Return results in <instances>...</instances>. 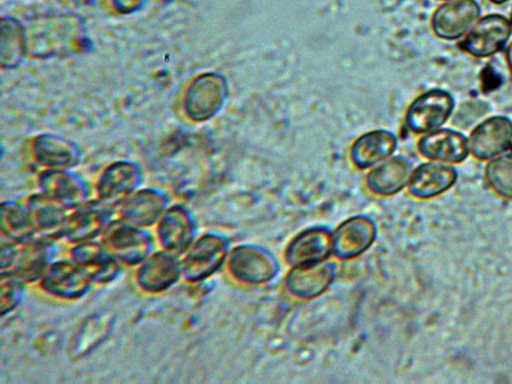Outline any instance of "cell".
<instances>
[{"label":"cell","instance_id":"obj_13","mask_svg":"<svg viewBox=\"0 0 512 384\" xmlns=\"http://www.w3.org/2000/svg\"><path fill=\"white\" fill-rule=\"evenodd\" d=\"M39 190L66 210H75L88 202L85 181L68 169H48L38 178Z\"/></svg>","mask_w":512,"mask_h":384},{"label":"cell","instance_id":"obj_15","mask_svg":"<svg viewBox=\"0 0 512 384\" xmlns=\"http://www.w3.org/2000/svg\"><path fill=\"white\" fill-rule=\"evenodd\" d=\"M112 215L111 205L88 201L68 215L63 238L72 244L94 240L112 222Z\"/></svg>","mask_w":512,"mask_h":384},{"label":"cell","instance_id":"obj_35","mask_svg":"<svg viewBox=\"0 0 512 384\" xmlns=\"http://www.w3.org/2000/svg\"><path fill=\"white\" fill-rule=\"evenodd\" d=\"M488 1L495 5H500V4L506 3L509 0H488Z\"/></svg>","mask_w":512,"mask_h":384},{"label":"cell","instance_id":"obj_38","mask_svg":"<svg viewBox=\"0 0 512 384\" xmlns=\"http://www.w3.org/2000/svg\"><path fill=\"white\" fill-rule=\"evenodd\" d=\"M510 148H511V152H512V145H511V147H510Z\"/></svg>","mask_w":512,"mask_h":384},{"label":"cell","instance_id":"obj_36","mask_svg":"<svg viewBox=\"0 0 512 384\" xmlns=\"http://www.w3.org/2000/svg\"><path fill=\"white\" fill-rule=\"evenodd\" d=\"M510 23H511V26H512V11H511V16H510Z\"/></svg>","mask_w":512,"mask_h":384},{"label":"cell","instance_id":"obj_12","mask_svg":"<svg viewBox=\"0 0 512 384\" xmlns=\"http://www.w3.org/2000/svg\"><path fill=\"white\" fill-rule=\"evenodd\" d=\"M182 278L181 259L162 249L152 252L137 268L136 283L147 293H160Z\"/></svg>","mask_w":512,"mask_h":384},{"label":"cell","instance_id":"obj_22","mask_svg":"<svg viewBox=\"0 0 512 384\" xmlns=\"http://www.w3.org/2000/svg\"><path fill=\"white\" fill-rule=\"evenodd\" d=\"M11 272L25 283L39 281L48 266L54 261L57 247L51 239L34 237L21 244Z\"/></svg>","mask_w":512,"mask_h":384},{"label":"cell","instance_id":"obj_28","mask_svg":"<svg viewBox=\"0 0 512 384\" xmlns=\"http://www.w3.org/2000/svg\"><path fill=\"white\" fill-rule=\"evenodd\" d=\"M0 227L3 237L19 245L33 239L36 234L27 208L13 200L1 203Z\"/></svg>","mask_w":512,"mask_h":384},{"label":"cell","instance_id":"obj_16","mask_svg":"<svg viewBox=\"0 0 512 384\" xmlns=\"http://www.w3.org/2000/svg\"><path fill=\"white\" fill-rule=\"evenodd\" d=\"M337 267L334 262L294 266L285 277L288 293L298 299L309 300L320 296L333 283Z\"/></svg>","mask_w":512,"mask_h":384},{"label":"cell","instance_id":"obj_29","mask_svg":"<svg viewBox=\"0 0 512 384\" xmlns=\"http://www.w3.org/2000/svg\"><path fill=\"white\" fill-rule=\"evenodd\" d=\"M24 27L16 19H1V63L5 67H14L22 60L26 50Z\"/></svg>","mask_w":512,"mask_h":384},{"label":"cell","instance_id":"obj_17","mask_svg":"<svg viewBox=\"0 0 512 384\" xmlns=\"http://www.w3.org/2000/svg\"><path fill=\"white\" fill-rule=\"evenodd\" d=\"M70 259L77 264L93 283L107 284L121 273L120 262L95 240L74 244Z\"/></svg>","mask_w":512,"mask_h":384},{"label":"cell","instance_id":"obj_1","mask_svg":"<svg viewBox=\"0 0 512 384\" xmlns=\"http://www.w3.org/2000/svg\"><path fill=\"white\" fill-rule=\"evenodd\" d=\"M229 246V239L220 232H205L197 237L183 253L182 278L194 283L213 275L227 260Z\"/></svg>","mask_w":512,"mask_h":384},{"label":"cell","instance_id":"obj_7","mask_svg":"<svg viewBox=\"0 0 512 384\" xmlns=\"http://www.w3.org/2000/svg\"><path fill=\"white\" fill-rule=\"evenodd\" d=\"M480 16L481 6L476 0H449L433 11L430 26L439 39L457 40L468 33Z\"/></svg>","mask_w":512,"mask_h":384},{"label":"cell","instance_id":"obj_31","mask_svg":"<svg viewBox=\"0 0 512 384\" xmlns=\"http://www.w3.org/2000/svg\"><path fill=\"white\" fill-rule=\"evenodd\" d=\"M25 295V282L11 271L0 274V312L4 316L13 312Z\"/></svg>","mask_w":512,"mask_h":384},{"label":"cell","instance_id":"obj_4","mask_svg":"<svg viewBox=\"0 0 512 384\" xmlns=\"http://www.w3.org/2000/svg\"><path fill=\"white\" fill-rule=\"evenodd\" d=\"M101 235L100 242L121 264L138 266L153 252L149 232L121 219L112 221Z\"/></svg>","mask_w":512,"mask_h":384},{"label":"cell","instance_id":"obj_8","mask_svg":"<svg viewBox=\"0 0 512 384\" xmlns=\"http://www.w3.org/2000/svg\"><path fill=\"white\" fill-rule=\"evenodd\" d=\"M92 283L86 273L71 259L54 260L40 278L39 287L51 297L76 300L90 291Z\"/></svg>","mask_w":512,"mask_h":384},{"label":"cell","instance_id":"obj_30","mask_svg":"<svg viewBox=\"0 0 512 384\" xmlns=\"http://www.w3.org/2000/svg\"><path fill=\"white\" fill-rule=\"evenodd\" d=\"M486 182L499 196L512 200V155H499L488 161Z\"/></svg>","mask_w":512,"mask_h":384},{"label":"cell","instance_id":"obj_34","mask_svg":"<svg viewBox=\"0 0 512 384\" xmlns=\"http://www.w3.org/2000/svg\"><path fill=\"white\" fill-rule=\"evenodd\" d=\"M506 62H507L508 69L512 75V41L506 49Z\"/></svg>","mask_w":512,"mask_h":384},{"label":"cell","instance_id":"obj_33","mask_svg":"<svg viewBox=\"0 0 512 384\" xmlns=\"http://www.w3.org/2000/svg\"><path fill=\"white\" fill-rule=\"evenodd\" d=\"M147 0H112V5L116 11L122 14H128L139 10Z\"/></svg>","mask_w":512,"mask_h":384},{"label":"cell","instance_id":"obj_26","mask_svg":"<svg viewBox=\"0 0 512 384\" xmlns=\"http://www.w3.org/2000/svg\"><path fill=\"white\" fill-rule=\"evenodd\" d=\"M26 208L36 233L51 240L63 238L68 219L65 208L42 193L32 195Z\"/></svg>","mask_w":512,"mask_h":384},{"label":"cell","instance_id":"obj_24","mask_svg":"<svg viewBox=\"0 0 512 384\" xmlns=\"http://www.w3.org/2000/svg\"><path fill=\"white\" fill-rule=\"evenodd\" d=\"M412 166L403 156L387 158L373 167L365 178L367 189L378 196H392L407 186Z\"/></svg>","mask_w":512,"mask_h":384},{"label":"cell","instance_id":"obj_18","mask_svg":"<svg viewBox=\"0 0 512 384\" xmlns=\"http://www.w3.org/2000/svg\"><path fill=\"white\" fill-rule=\"evenodd\" d=\"M417 150L430 161L448 164L461 163L470 153L468 138L450 128H438L423 134L417 142Z\"/></svg>","mask_w":512,"mask_h":384},{"label":"cell","instance_id":"obj_6","mask_svg":"<svg viewBox=\"0 0 512 384\" xmlns=\"http://www.w3.org/2000/svg\"><path fill=\"white\" fill-rule=\"evenodd\" d=\"M512 35L510 20L497 13L478 19L463 37L461 48L476 58H487L501 51Z\"/></svg>","mask_w":512,"mask_h":384},{"label":"cell","instance_id":"obj_3","mask_svg":"<svg viewBox=\"0 0 512 384\" xmlns=\"http://www.w3.org/2000/svg\"><path fill=\"white\" fill-rule=\"evenodd\" d=\"M455 98L444 89L433 88L418 95L406 110V128L414 134H425L441 128L451 117Z\"/></svg>","mask_w":512,"mask_h":384},{"label":"cell","instance_id":"obj_27","mask_svg":"<svg viewBox=\"0 0 512 384\" xmlns=\"http://www.w3.org/2000/svg\"><path fill=\"white\" fill-rule=\"evenodd\" d=\"M37 162L48 169H69L79 163L80 149L72 141L55 135L38 136L33 145Z\"/></svg>","mask_w":512,"mask_h":384},{"label":"cell","instance_id":"obj_5","mask_svg":"<svg viewBox=\"0 0 512 384\" xmlns=\"http://www.w3.org/2000/svg\"><path fill=\"white\" fill-rule=\"evenodd\" d=\"M227 96L228 84L221 74H201L191 82L186 91L185 111L194 121H206L221 110Z\"/></svg>","mask_w":512,"mask_h":384},{"label":"cell","instance_id":"obj_37","mask_svg":"<svg viewBox=\"0 0 512 384\" xmlns=\"http://www.w3.org/2000/svg\"><path fill=\"white\" fill-rule=\"evenodd\" d=\"M440 1H449V0H440Z\"/></svg>","mask_w":512,"mask_h":384},{"label":"cell","instance_id":"obj_25","mask_svg":"<svg viewBox=\"0 0 512 384\" xmlns=\"http://www.w3.org/2000/svg\"><path fill=\"white\" fill-rule=\"evenodd\" d=\"M114 321L113 313L107 311L89 315L71 337L70 358H82L101 345L111 333Z\"/></svg>","mask_w":512,"mask_h":384},{"label":"cell","instance_id":"obj_20","mask_svg":"<svg viewBox=\"0 0 512 384\" xmlns=\"http://www.w3.org/2000/svg\"><path fill=\"white\" fill-rule=\"evenodd\" d=\"M169 198L157 188L136 190L119 204L121 220L138 226L148 227L159 221L169 207Z\"/></svg>","mask_w":512,"mask_h":384},{"label":"cell","instance_id":"obj_19","mask_svg":"<svg viewBox=\"0 0 512 384\" xmlns=\"http://www.w3.org/2000/svg\"><path fill=\"white\" fill-rule=\"evenodd\" d=\"M141 180V170L136 163L117 161L100 175L96 186L98 199L111 206L119 205L137 190Z\"/></svg>","mask_w":512,"mask_h":384},{"label":"cell","instance_id":"obj_11","mask_svg":"<svg viewBox=\"0 0 512 384\" xmlns=\"http://www.w3.org/2000/svg\"><path fill=\"white\" fill-rule=\"evenodd\" d=\"M469 149L478 160H490L507 151L512 145V121L503 115H495L481 121L471 131Z\"/></svg>","mask_w":512,"mask_h":384},{"label":"cell","instance_id":"obj_23","mask_svg":"<svg viewBox=\"0 0 512 384\" xmlns=\"http://www.w3.org/2000/svg\"><path fill=\"white\" fill-rule=\"evenodd\" d=\"M397 148L396 136L384 129L360 135L352 143L349 157L358 169H368L389 158Z\"/></svg>","mask_w":512,"mask_h":384},{"label":"cell","instance_id":"obj_9","mask_svg":"<svg viewBox=\"0 0 512 384\" xmlns=\"http://www.w3.org/2000/svg\"><path fill=\"white\" fill-rule=\"evenodd\" d=\"M156 235L162 249L183 254L197 238L195 217L187 207L172 205L157 222Z\"/></svg>","mask_w":512,"mask_h":384},{"label":"cell","instance_id":"obj_2","mask_svg":"<svg viewBox=\"0 0 512 384\" xmlns=\"http://www.w3.org/2000/svg\"><path fill=\"white\" fill-rule=\"evenodd\" d=\"M227 268L231 276L243 284L260 285L273 280L279 263L273 253L256 244H240L229 251Z\"/></svg>","mask_w":512,"mask_h":384},{"label":"cell","instance_id":"obj_32","mask_svg":"<svg viewBox=\"0 0 512 384\" xmlns=\"http://www.w3.org/2000/svg\"><path fill=\"white\" fill-rule=\"evenodd\" d=\"M17 243L5 238L1 240L0 266L1 272L11 271L18 254Z\"/></svg>","mask_w":512,"mask_h":384},{"label":"cell","instance_id":"obj_21","mask_svg":"<svg viewBox=\"0 0 512 384\" xmlns=\"http://www.w3.org/2000/svg\"><path fill=\"white\" fill-rule=\"evenodd\" d=\"M457 176L456 169L448 163L424 162L412 170L407 184L408 192L417 199H431L449 190Z\"/></svg>","mask_w":512,"mask_h":384},{"label":"cell","instance_id":"obj_14","mask_svg":"<svg viewBox=\"0 0 512 384\" xmlns=\"http://www.w3.org/2000/svg\"><path fill=\"white\" fill-rule=\"evenodd\" d=\"M332 254V231L327 226L308 227L288 243L285 249L286 262L302 266L323 262Z\"/></svg>","mask_w":512,"mask_h":384},{"label":"cell","instance_id":"obj_10","mask_svg":"<svg viewBox=\"0 0 512 384\" xmlns=\"http://www.w3.org/2000/svg\"><path fill=\"white\" fill-rule=\"evenodd\" d=\"M376 222L366 216H352L332 231V254L340 260L356 258L368 250L377 237Z\"/></svg>","mask_w":512,"mask_h":384}]
</instances>
